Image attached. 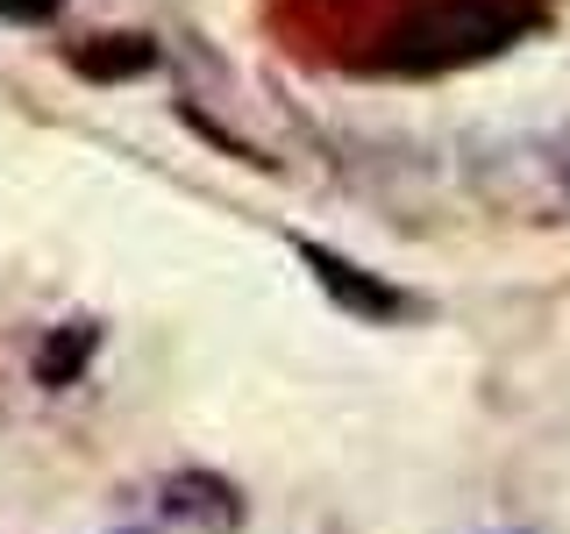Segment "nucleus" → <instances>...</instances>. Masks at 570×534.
Here are the masks:
<instances>
[{
    "label": "nucleus",
    "mask_w": 570,
    "mask_h": 534,
    "mask_svg": "<svg viewBox=\"0 0 570 534\" xmlns=\"http://www.w3.org/2000/svg\"><path fill=\"white\" fill-rule=\"evenodd\" d=\"M528 29H534L528 0H421L385 36L379 58H385V71H456V65L499 58Z\"/></svg>",
    "instance_id": "1"
},
{
    "label": "nucleus",
    "mask_w": 570,
    "mask_h": 534,
    "mask_svg": "<svg viewBox=\"0 0 570 534\" xmlns=\"http://www.w3.org/2000/svg\"><path fill=\"white\" fill-rule=\"evenodd\" d=\"M293 249H299V264H307V271H314V285H321V293H328L343 314H356V320H406V314H414V293H400L392 278L364 271L356 257H343V249H328V243H307V236H299Z\"/></svg>",
    "instance_id": "2"
},
{
    "label": "nucleus",
    "mask_w": 570,
    "mask_h": 534,
    "mask_svg": "<svg viewBox=\"0 0 570 534\" xmlns=\"http://www.w3.org/2000/svg\"><path fill=\"white\" fill-rule=\"evenodd\" d=\"M165 521L178 527H200V534H236L243 527V492L228 485V477H214V471H178L165 477Z\"/></svg>",
    "instance_id": "3"
},
{
    "label": "nucleus",
    "mask_w": 570,
    "mask_h": 534,
    "mask_svg": "<svg viewBox=\"0 0 570 534\" xmlns=\"http://www.w3.org/2000/svg\"><path fill=\"white\" fill-rule=\"evenodd\" d=\"M94 349H100V328H94V320H65V328H50L43 349H36V378H43L50 392L79 385V370L94 364Z\"/></svg>",
    "instance_id": "4"
},
{
    "label": "nucleus",
    "mask_w": 570,
    "mask_h": 534,
    "mask_svg": "<svg viewBox=\"0 0 570 534\" xmlns=\"http://www.w3.org/2000/svg\"><path fill=\"white\" fill-rule=\"evenodd\" d=\"M65 0H0V22H50Z\"/></svg>",
    "instance_id": "5"
},
{
    "label": "nucleus",
    "mask_w": 570,
    "mask_h": 534,
    "mask_svg": "<svg viewBox=\"0 0 570 534\" xmlns=\"http://www.w3.org/2000/svg\"><path fill=\"white\" fill-rule=\"evenodd\" d=\"M121 534H150V527H121Z\"/></svg>",
    "instance_id": "6"
}]
</instances>
